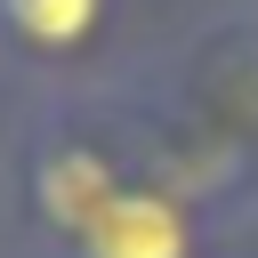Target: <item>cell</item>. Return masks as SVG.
<instances>
[{
  "label": "cell",
  "mask_w": 258,
  "mask_h": 258,
  "mask_svg": "<svg viewBox=\"0 0 258 258\" xmlns=\"http://www.w3.org/2000/svg\"><path fill=\"white\" fill-rule=\"evenodd\" d=\"M81 258H185V218L161 202V194H137L121 185L81 234H73Z\"/></svg>",
  "instance_id": "cell-1"
},
{
  "label": "cell",
  "mask_w": 258,
  "mask_h": 258,
  "mask_svg": "<svg viewBox=\"0 0 258 258\" xmlns=\"http://www.w3.org/2000/svg\"><path fill=\"white\" fill-rule=\"evenodd\" d=\"M113 194H121V177H113V161H105V153H89V145L48 153V169H40V210H48V226H56V234H81Z\"/></svg>",
  "instance_id": "cell-2"
},
{
  "label": "cell",
  "mask_w": 258,
  "mask_h": 258,
  "mask_svg": "<svg viewBox=\"0 0 258 258\" xmlns=\"http://www.w3.org/2000/svg\"><path fill=\"white\" fill-rule=\"evenodd\" d=\"M97 8H105V0H0V24H8L16 48L64 56V48H81V40L97 32Z\"/></svg>",
  "instance_id": "cell-3"
}]
</instances>
